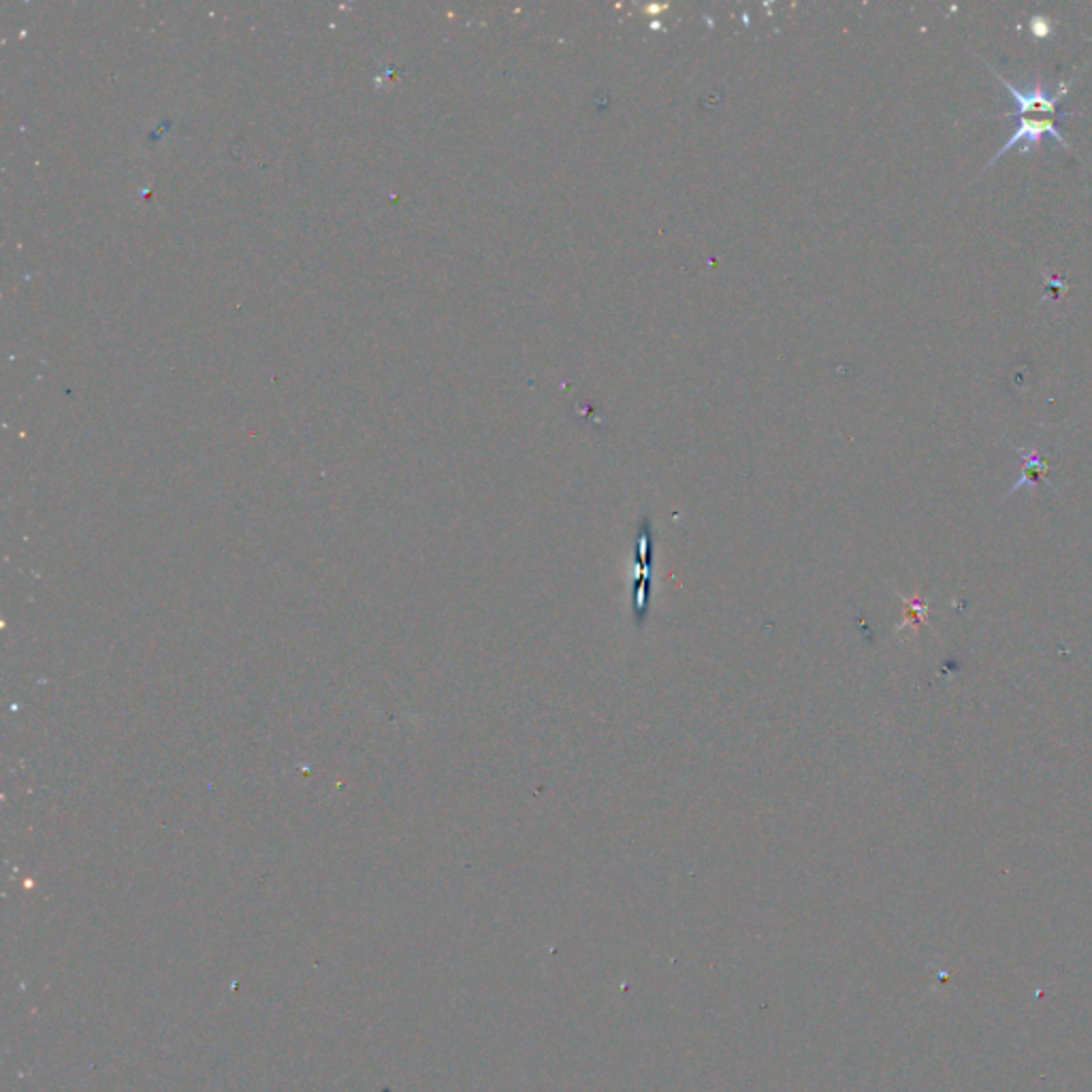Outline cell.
<instances>
[{"mask_svg":"<svg viewBox=\"0 0 1092 1092\" xmlns=\"http://www.w3.org/2000/svg\"><path fill=\"white\" fill-rule=\"evenodd\" d=\"M653 529L647 519L638 528L636 563H634V617L636 626H645L648 617V591H651V557Z\"/></svg>","mask_w":1092,"mask_h":1092,"instance_id":"7a4b0ae2","label":"cell"},{"mask_svg":"<svg viewBox=\"0 0 1092 1092\" xmlns=\"http://www.w3.org/2000/svg\"><path fill=\"white\" fill-rule=\"evenodd\" d=\"M1016 450L1022 455V462H1024L1022 463V476H1020V480H1017L1014 487L1007 491L1005 497H1012L1014 494H1017V491L1031 489L1033 484H1037L1039 480H1046V474H1048V467H1050L1046 459L1041 457V453H1037V450H1024V448H1016Z\"/></svg>","mask_w":1092,"mask_h":1092,"instance_id":"3957f363","label":"cell"},{"mask_svg":"<svg viewBox=\"0 0 1092 1092\" xmlns=\"http://www.w3.org/2000/svg\"><path fill=\"white\" fill-rule=\"evenodd\" d=\"M1058 120L1061 118H1052V116H1039V113H1029V116H1020L1017 118V128L1014 130V135L1007 139V142L1000 145V150L992 156L988 160V165L983 167V171L995 167L997 162L1003 159V156L1012 150L1016 145H1022V154H1029L1034 145L1044 142L1046 137L1054 139L1058 145H1063L1065 150H1071V145L1067 143L1065 133L1061 128H1058Z\"/></svg>","mask_w":1092,"mask_h":1092,"instance_id":"6da1fadb","label":"cell"}]
</instances>
